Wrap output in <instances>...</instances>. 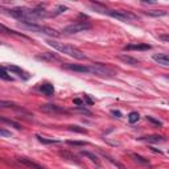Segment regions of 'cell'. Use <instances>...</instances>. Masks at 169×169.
Wrapping results in <instances>:
<instances>
[{"label": "cell", "instance_id": "obj_1", "mask_svg": "<svg viewBox=\"0 0 169 169\" xmlns=\"http://www.w3.org/2000/svg\"><path fill=\"white\" fill-rule=\"evenodd\" d=\"M48 45H50L53 49L58 50V52L63 53V54H67L70 57H73L75 60H86V56L85 53L80 50L78 48H75L73 45H66V44H62V42H56V41H46Z\"/></svg>", "mask_w": 169, "mask_h": 169}, {"label": "cell", "instance_id": "obj_2", "mask_svg": "<svg viewBox=\"0 0 169 169\" xmlns=\"http://www.w3.org/2000/svg\"><path fill=\"white\" fill-rule=\"evenodd\" d=\"M89 29H91V24L90 23H87V21H77V23L65 27L62 29V33L63 34H75V33L85 32Z\"/></svg>", "mask_w": 169, "mask_h": 169}, {"label": "cell", "instance_id": "obj_3", "mask_svg": "<svg viewBox=\"0 0 169 169\" xmlns=\"http://www.w3.org/2000/svg\"><path fill=\"white\" fill-rule=\"evenodd\" d=\"M90 70H91V74L94 75H99V77H112L115 74L114 70H111L110 67L105 66L102 63H94L90 66Z\"/></svg>", "mask_w": 169, "mask_h": 169}, {"label": "cell", "instance_id": "obj_4", "mask_svg": "<svg viewBox=\"0 0 169 169\" xmlns=\"http://www.w3.org/2000/svg\"><path fill=\"white\" fill-rule=\"evenodd\" d=\"M107 15L114 17V19H116V20H120V21H128L131 19H136V16H134L132 13H129V12H125V11H123V9H116V11L110 9Z\"/></svg>", "mask_w": 169, "mask_h": 169}, {"label": "cell", "instance_id": "obj_5", "mask_svg": "<svg viewBox=\"0 0 169 169\" xmlns=\"http://www.w3.org/2000/svg\"><path fill=\"white\" fill-rule=\"evenodd\" d=\"M40 111L49 115H57V114H66V110H63L62 107L53 105V103H48V105H42L40 106Z\"/></svg>", "mask_w": 169, "mask_h": 169}, {"label": "cell", "instance_id": "obj_6", "mask_svg": "<svg viewBox=\"0 0 169 169\" xmlns=\"http://www.w3.org/2000/svg\"><path fill=\"white\" fill-rule=\"evenodd\" d=\"M63 67L71 71H78V73H89L91 74L90 66H85V65H78V63H63Z\"/></svg>", "mask_w": 169, "mask_h": 169}, {"label": "cell", "instance_id": "obj_7", "mask_svg": "<svg viewBox=\"0 0 169 169\" xmlns=\"http://www.w3.org/2000/svg\"><path fill=\"white\" fill-rule=\"evenodd\" d=\"M7 70L11 71V73H13V74H17L19 77L23 78V80H29V77H31L27 71L23 70L19 66H16V65H9V66H7Z\"/></svg>", "mask_w": 169, "mask_h": 169}, {"label": "cell", "instance_id": "obj_8", "mask_svg": "<svg viewBox=\"0 0 169 169\" xmlns=\"http://www.w3.org/2000/svg\"><path fill=\"white\" fill-rule=\"evenodd\" d=\"M17 160H19V163H21L23 165H25V167H28V168H31V169H45L44 167H41L40 164L34 163L33 160L28 159V157H19Z\"/></svg>", "mask_w": 169, "mask_h": 169}, {"label": "cell", "instance_id": "obj_9", "mask_svg": "<svg viewBox=\"0 0 169 169\" xmlns=\"http://www.w3.org/2000/svg\"><path fill=\"white\" fill-rule=\"evenodd\" d=\"M138 140H140V141H147V143H163V141H165V138L160 135H148V136L138 138Z\"/></svg>", "mask_w": 169, "mask_h": 169}, {"label": "cell", "instance_id": "obj_10", "mask_svg": "<svg viewBox=\"0 0 169 169\" xmlns=\"http://www.w3.org/2000/svg\"><path fill=\"white\" fill-rule=\"evenodd\" d=\"M151 49V45L148 44H129V45H125L124 46V50H149Z\"/></svg>", "mask_w": 169, "mask_h": 169}, {"label": "cell", "instance_id": "obj_11", "mask_svg": "<svg viewBox=\"0 0 169 169\" xmlns=\"http://www.w3.org/2000/svg\"><path fill=\"white\" fill-rule=\"evenodd\" d=\"M37 60H42V61H61V58L56 53H49V52H45L42 54L37 56Z\"/></svg>", "mask_w": 169, "mask_h": 169}, {"label": "cell", "instance_id": "obj_12", "mask_svg": "<svg viewBox=\"0 0 169 169\" xmlns=\"http://www.w3.org/2000/svg\"><path fill=\"white\" fill-rule=\"evenodd\" d=\"M152 58H153V61H156L157 63L169 66V54H154Z\"/></svg>", "mask_w": 169, "mask_h": 169}, {"label": "cell", "instance_id": "obj_13", "mask_svg": "<svg viewBox=\"0 0 169 169\" xmlns=\"http://www.w3.org/2000/svg\"><path fill=\"white\" fill-rule=\"evenodd\" d=\"M118 58L122 60L123 62L125 63H128V65H132V66H136V65L139 63V61L134 58V57H131V56H125V54H120V56H118Z\"/></svg>", "mask_w": 169, "mask_h": 169}, {"label": "cell", "instance_id": "obj_14", "mask_svg": "<svg viewBox=\"0 0 169 169\" xmlns=\"http://www.w3.org/2000/svg\"><path fill=\"white\" fill-rule=\"evenodd\" d=\"M40 90H41L42 93H44L45 95H48V96H52L53 94H54V87H53V85H50V83H44V85H41Z\"/></svg>", "mask_w": 169, "mask_h": 169}, {"label": "cell", "instance_id": "obj_15", "mask_svg": "<svg viewBox=\"0 0 169 169\" xmlns=\"http://www.w3.org/2000/svg\"><path fill=\"white\" fill-rule=\"evenodd\" d=\"M90 5H91L93 9H95L96 12H99V13H109V11H110V9H107L106 5L100 4V3H91Z\"/></svg>", "mask_w": 169, "mask_h": 169}, {"label": "cell", "instance_id": "obj_16", "mask_svg": "<svg viewBox=\"0 0 169 169\" xmlns=\"http://www.w3.org/2000/svg\"><path fill=\"white\" fill-rule=\"evenodd\" d=\"M41 33L42 34L52 36V37H60V32H57L56 29H53V28H49V27H42Z\"/></svg>", "mask_w": 169, "mask_h": 169}, {"label": "cell", "instance_id": "obj_17", "mask_svg": "<svg viewBox=\"0 0 169 169\" xmlns=\"http://www.w3.org/2000/svg\"><path fill=\"white\" fill-rule=\"evenodd\" d=\"M145 15L148 16H153V17H161L167 15V11H157V9H148L145 11Z\"/></svg>", "mask_w": 169, "mask_h": 169}, {"label": "cell", "instance_id": "obj_18", "mask_svg": "<svg viewBox=\"0 0 169 169\" xmlns=\"http://www.w3.org/2000/svg\"><path fill=\"white\" fill-rule=\"evenodd\" d=\"M81 154H82V156H85V157H89V159H90V160H91V161H93V163H95L96 165H99V163H100V161H99V159H98V157H96V156H95V154H94V153H91V152H89V151H82V152H81Z\"/></svg>", "mask_w": 169, "mask_h": 169}, {"label": "cell", "instance_id": "obj_19", "mask_svg": "<svg viewBox=\"0 0 169 169\" xmlns=\"http://www.w3.org/2000/svg\"><path fill=\"white\" fill-rule=\"evenodd\" d=\"M2 31H4L5 33H8V34H13V36H17V37H20V38H24V40H29V37H27L25 34H23V33H17V32H15V31H11V29H7V28L4 27V25H2Z\"/></svg>", "mask_w": 169, "mask_h": 169}, {"label": "cell", "instance_id": "obj_20", "mask_svg": "<svg viewBox=\"0 0 169 169\" xmlns=\"http://www.w3.org/2000/svg\"><path fill=\"white\" fill-rule=\"evenodd\" d=\"M36 138H37V140L40 143H42V144H58V140H53V139H45L42 138L41 135H36Z\"/></svg>", "mask_w": 169, "mask_h": 169}, {"label": "cell", "instance_id": "obj_21", "mask_svg": "<svg viewBox=\"0 0 169 169\" xmlns=\"http://www.w3.org/2000/svg\"><path fill=\"white\" fill-rule=\"evenodd\" d=\"M0 120H2V123H4L7 125H11V127H13V128H16V129H21V124L16 123V122H13V120L5 119V118H0Z\"/></svg>", "mask_w": 169, "mask_h": 169}, {"label": "cell", "instance_id": "obj_22", "mask_svg": "<svg viewBox=\"0 0 169 169\" xmlns=\"http://www.w3.org/2000/svg\"><path fill=\"white\" fill-rule=\"evenodd\" d=\"M131 157H132V159H134L135 161H138V163H140V164H144V165L149 164L148 159H144V157H143V156H140V154H138V153H131Z\"/></svg>", "mask_w": 169, "mask_h": 169}, {"label": "cell", "instance_id": "obj_23", "mask_svg": "<svg viewBox=\"0 0 169 169\" xmlns=\"http://www.w3.org/2000/svg\"><path fill=\"white\" fill-rule=\"evenodd\" d=\"M69 131H73V132H80V134H87V129L85 127H80V125H69Z\"/></svg>", "mask_w": 169, "mask_h": 169}, {"label": "cell", "instance_id": "obj_24", "mask_svg": "<svg viewBox=\"0 0 169 169\" xmlns=\"http://www.w3.org/2000/svg\"><path fill=\"white\" fill-rule=\"evenodd\" d=\"M139 119H140L139 112H136V111H132V112H129V115H128V122H129V123H136Z\"/></svg>", "mask_w": 169, "mask_h": 169}, {"label": "cell", "instance_id": "obj_25", "mask_svg": "<svg viewBox=\"0 0 169 169\" xmlns=\"http://www.w3.org/2000/svg\"><path fill=\"white\" fill-rule=\"evenodd\" d=\"M66 143L69 145H75V147H83V145H87L89 144L87 141H80V140H67Z\"/></svg>", "mask_w": 169, "mask_h": 169}, {"label": "cell", "instance_id": "obj_26", "mask_svg": "<svg viewBox=\"0 0 169 169\" xmlns=\"http://www.w3.org/2000/svg\"><path fill=\"white\" fill-rule=\"evenodd\" d=\"M0 77H2L4 81H12L11 75H8V73H7V67H4V66L0 69Z\"/></svg>", "mask_w": 169, "mask_h": 169}, {"label": "cell", "instance_id": "obj_27", "mask_svg": "<svg viewBox=\"0 0 169 169\" xmlns=\"http://www.w3.org/2000/svg\"><path fill=\"white\" fill-rule=\"evenodd\" d=\"M0 106L3 107V109H11V107H12V109H16V105L13 102H7V100H2V102H0Z\"/></svg>", "mask_w": 169, "mask_h": 169}, {"label": "cell", "instance_id": "obj_28", "mask_svg": "<svg viewBox=\"0 0 169 169\" xmlns=\"http://www.w3.org/2000/svg\"><path fill=\"white\" fill-rule=\"evenodd\" d=\"M103 156H106V154H103ZM106 157H107V160H109L110 163H112V164L115 165V167H118L119 169H125V167H124L123 164H120V163H118V161H115L112 157H110V156H106Z\"/></svg>", "mask_w": 169, "mask_h": 169}, {"label": "cell", "instance_id": "obj_29", "mask_svg": "<svg viewBox=\"0 0 169 169\" xmlns=\"http://www.w3.org/2000/svg\"><path fill=\"white\" fill-rule=\"evenodd\" d=\"M60 154H61V156H63V157H67V159H69V160H71V161H77V163H78L77 157H75V156H73V154H71V153H69V152H62V151H61V152H60Z\"/></svg>", "mask_w": 169, "mask_h": 169}, {"label": "cell", "instance_id": "obj_30", "mask_svg": "<svg viewBox=\"0 0 169 169\" xmlns=\"http://www.w3.org/2000/svg\"><path fill=\"white\" fill-rule=\"evenodd\" d=\"M147 120L151 122V123H153L154 125H157V127H161V125H163V123H161L160 120L154 119V118H152V116H147Z\"/></svg>", "mask_w": 169, "mask_h": 169}, {"label": "cell", "instance_id": "obj_31", "mask_svg": "<svg viewBox=\"0 0 169 169\" xmlns=\"http://www.w3.org/2000/svg\"><path fill=\"white\" fill-rule=\"evenodd\" d=\"M65 11H67V7H65V5H60V7H57V9H56V12L53 13V16H57V15H60V13L65 12Z\"/></svg>", "mask_w": 169, "mask_h": 169}, {"label": "cell", "instance_id": "obj_32", "mask_svg": "<svg viewBox=\"0 0 169 169\" xmlns=\"http://www.w3.org/2000/svg\"><path fill=\"white\" fill-rule=\"evenodd\" d=\"M0 135H2V136H9V138H11V136H12V135H11V132L5 131L4 128H2V129H0Z\"/></svg>", "mask_w": 169, "mask_h": 169}, {"label": "cell", "instance_id": "obj_33", "mask_svg": "<svg viewBox=\"0 0 169 169\" xmlns=\"http://www.w3.org/2000/svg\"><path fill=\"white\" fill-rule=\"evenodd\" d=\"M78 110H80L81 112H83V114H87V115H93V114H91V111H89L87 109H83V107H78Z\"/></svg>", "mask_w": 169, "mask_h": 169}, {"label": "cell", "instance_id": "obj_34", "mask_svg": "<svg viewBox=\"0 0 169 169\" xmlns=\"http://www.w3.org/2000/svg\"><path fill=\"white\" fill-rule=\"evenodd\" d=\"M111 114H112V115H115V116H116V118H122V112H120V111L112 110V111H111Z\"/></svg>", "mask_w": 169, "mask_h": 169}, {"label": "cell", "instance_id": "obj_35", "mask_svg": "<svg viewBox=\"0 0 169 169\" xmlns=\"http://www.w3.org/2000/svg\"><path fill=\"white\" fill-rule=\"evenodd\" d=\"M160 38L161 40H164V41H169V34H161Z\"/></svg>", "mask_w": 169, "mask_h": 169}, {"label": "cell", "instance_id": "obj_36", "mask_svg": "<svg viewBox=\"0 0 169 169\" xmlns=\"http://www.w3.org/2000/svg\"><path fill=\"white\" fill-rule=\"evenodd\" d=\"M85 100H86V102L89 103V105H93V100L89 98V95H85Z\"/></svg>", "mask_w": 169, "mask_h": 169}, {"label": "cell", "instance_id": "obj_37", "mask_svg": "<svg viewBox=\"0 0 169 169\" xmlns=\"http://www.w3.org/2000/svg\"><path fill=\"white\" fill-rule=\"evenodd\" d=\"M74 103H75V105H78V106H81V105H82V100L78 99V98H75V99H74Z\"/></svg>", "mask_w": 169, "mask_h": 169}, {"label": "cell", "instance_id": "obj_38", "mask_svg": "<svg viewBox=\"0 0 169 169\" xmlns=\"http://www.w3.org/2000/svg\"><path fill=\"white\" fill-rule=\"evenodd\" d=\"M165 80H169V75H165Z\"/></svg>", "mask_w": 169, "mask_h": 169}, {"label": "cell", "instance_id": "obj_39", "mask_svg": "<svg viewBox=\"0 0 169 169\" xmlns=\"http://www.w3.org/2000/svg\"><path fill=\"white\" fill-rule=\"evenodd\" d=\"M168 153H169V151H168Z\"/></svg>", "mask_w": 169, "mask_h": 169}]
</instances>
